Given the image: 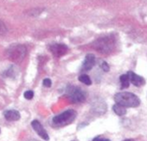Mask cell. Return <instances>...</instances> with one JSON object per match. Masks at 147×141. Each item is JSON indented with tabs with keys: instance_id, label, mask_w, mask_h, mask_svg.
I'll use <instances>...</instances> for the list:
<instances>
[{
	"instance_id": "cell-3",
	"label": "cell",
	"mask_w": 147,
	"mask_h": 141,
	"mask_svg": "<svg viewBox=\"0 0 147 141\" xmlns=\"http://www.w3.org/2000/svg\"><path fill=\"white\" fill-rule=\"evenodd\" d=\"M26 54H27V48L25 47V46L21 44H16L10 47L6 52V55L8 59L16 63H19L22 60H24Z\"/></svg>"
},
{
	"instance_id": "cell-16",
	"label": "cell",
	"mask_w": 147,
	"mask_h": 141,
	"mask_svg": "<svg viewBox=\"0 0 147 141\" xmlns=\"http://www.w3.org/2000/svg\"><path fill=\"white\" fill-rule=\"evenodd\" d=\"M6 32H7V28L5 24L4 23V22L0 20V35H4Z\"/></svg>"
},
{
	"instance_id": "cell-10",
	"label": "cell",
	"mask_w": 147,
	"mask_h": 141,
	"mask_svg": "<svg viewBox=\"0 0 147 141\" xmlns=\"http://www.w3.org/2000/svg\"><path fill=\"white\" fill-rule=\"evenodd\" d=\"M5 118L9 121H16L20 119V114L18 110L11 109L5 112Z\"/></svg>"
},
{
	"instance_id": "cell-6",
	"label": "cell",
	"mask_w": 147,
	"mask_h": 141,
	"mask_svg": "<svg viewBox=\"0 0 147 141\" xmlns=\"http://www.w3.org/2000/svg\"><path fill=\"white\" fill-rule=\"evenodd\" d=\"M49 50L55 57H61V56H63L64 54H66L68 49L66 45L61 44V43H56V44L51 45L49 47Z\"/></svg>"
},
{
	"instance_id": "cell-15",
	"label": "cell",
	"mask_w": 147,
	"mask_h": 141,
	"mask_svg": "<svg viewBox=\"0 0 147 141\" xmlns=\"http://www.w3.org/2000/svg\"><path fill=\"white\" fill-rule=\"evenodd\" d=\"M5 75L6 77H9V78H14L16 76V69L13 66H11L5 72Z\"/></svg>"
},
{
	"instance_id": "cell-20",
	"label": "cell",
	"mask_w": 147,
	"mask_h": 141,
	"mask_svg": "<svg viewBox=\"0 0 147 141\" xmlns=\"http://www.w3.org/2000/svg\"><path fill=\"white\" fill-rule=\"evenodd\" d=\"M93 141H110V139L108 138H101V137H96L93 139Z\"/></svg>"
},
{
	"instance_id": "cell-7",
	"label": "cell",
	"mask_w": 147,
	"mask_h": 141,
	"mask_svg": "<svg viewBox=\"0 0 147 141\" xmlns=\"http://www.w3.org/2000/svg\"><path fill=\"white\" fill-rule=\"evenodd\" d=\"M31 126L33 127V129L36 132V133L44 140H49V134L48 132H46V130L43 128L42 125L37 120H35L31 122Z\"/></svg>"
},
{
	"instance_id": "cell-14",
	"label": "cell",
	"mask_w": 147,
	"mask_h": 141,
	"mask_svg": "<svg viewBox=\"0 0 147 141\" xmlns=\"http://www.w3.org/2000/svg\"><path fill=\"white\" fill-rule=\"evenodd\" d=\"M79 81L82 82V84H86V85H91L92 84V81L91 78H89V76L86 75V74H82L79 77Z\"/></svg>"
},
{
	"instance_id": "cell-12",
	"label": "cell",
	"mask_w": 147,
	"mask_h": 141,
	"mask_svg": "<svg viewBox=\"0 0 147 141\" xmlns=\"http://www.w3.org/2000/svg\"><path fill=\"white\" fill-rule=\"evenodd\" d=\"M113 110L115 112L116 114H118V115H119V116L124 115V114H126V108H125V107H123V106L118 104V103H116L115 105H113Z\"/></svg>"
},
{
	"instance_id": "cell-19",
	"label": "cell",
	"mask_w": 147,
	"mask_h": 141,
	"mask_svg": "<svg viewBox=\"0 0 147 141\" xmlns=\"http://www.w3.org/2000/svg\"><path fill=\"white\" fill-rule=\"evenodd\" d=\"M42 84L44 87H47V88H49L51 85H52V82L49 78H45L43 81H42Z\"/></svg>"
},
{
	"instance_id": "cell-18",
	"label": "cell",
	"mask_w": 147,
	"mask_h": 141,
	"mask_svg": "<svg viewBox=\"0 0 147 141\" xmlns=\"http://www.w3.org/2000/svg\"><path fill=\"white\" fill-rule=\"evenodd\" d=\"M100 67H101V69L104 70L105 72H109V70H110V67H109L108 64H107V62H105V61H103V62L100 64Z\"/></svg>"
},
{
	"instance_id": "cell-8",
	"label": "cell",
	"mask_w": 147,
	"mask_h": 141,
	"mask_svg": "<svg viewBox=\"0 0 147 141\" xmlns=\"http://www.w3.org/2000/svg\"><path fill=\"white\" fill-rule=\"evenodd\" d=\"M127 76L129 78L130 82L133 85H135L137 87H140V86H142V85H144L145 84V81H144V78H142V77L135 74L133 72H128Z\"/></svg>"
},
{
	"instance_id": "cell-11",
	"label": "cell",
	"mask_w": 147,
	"mask_h": 141,
	"mask_svg": "<svg viewBox=\"0 0 147 141\" xmlns=\"http://www.w3.org/2000/svg\"><path fill=\"white\" fill-rule=\"evenodd\" d=\"M93 109H94V112L102 114L106 111V109H107L106 103H105L103 101H98V102H96L93 105Z\"/></svg>"
},
{
	"instance_id": "cell-17",
	"label": "cell",
	"mask_w": 147,
	"mask_h": 141,
	"mask_svg": "<svg viewBox=\"0 0 147 141\" xmlns=\"http://www.w3.org/2000/svg\"><path fill=\"white\" fill-rule=\"evenodd\" d=\"M24 96L27 100H31L33 98V96H34V92L32 90H27V91L24 92Z\"/></svg>"
},
{
	"instance_id": "cell-21",
	"label": "cell",
	"mask_w": 147,
	"mask_h": 141,
	"mask_svg": "<svg viewBox=\"0 0 147 141\" xmlns=\"http://www.w3.org/2000/svg\"><path fill=\"white\" fill-rule=\"evenodd\" d=\"M124 141H134V139H132V138H129V139H125V140H124Z\"/></svg>"
},
{
	"instance_id": "cell-13",
	"label": "cell",
	"mask_w": 147,
	"mask_h": 141,
	"mask_svg": "<svg viewBox=\"0 0 147 141\" xmlns=\"http://www.w3.org/2000/svg\"><path fill=\"white\" fill-rule=\"evenodd\" d=\"M119 81H120V84H121V88L122 89H126V88L129 87L130 80H129V78H128L127 74L121 75L120 78H119Z\"/></svg>"
},
{
	"instance_id": "cell-1",
	"label": "cell",
	"mask_w": 147,
	"mask_h": 141,
	"mask_svg": "<svg viewBox=\"0 0 147 141\" xmlns=\"http://www.w3.org/2000/svg\"><path fill=\"white\" fill-rule=\"evenodd\" d=\"M116 46V39L113 35H106L97 39L93 43V47L99 53L108 54L113 51Z\"/></svg>"
},
{
	"instance_id": "cell-5",
	"label": "cell",
	"mask_w": 147,
	"mask_h": 141,
	"mask_svg": "<svg viewBox=\"0 0 147 141\" xmlns=\"http://www.w3.org/2000/svg\"><path fill=\"white\" fill-rule=\"evenodd\" d=\"M67 94L74 103L82 102L83 101H85L87 96L86 93L81 88L76 86H68L67 89Z\"/></svg>"
},
{
	"instance_id": "cell-4",
	"label": "cell",
	"mask_w": 147,
	"mask_h": 141,
	"mask_svg": "<svg viewBox=\"0 0 147 141\" xmlns=\"http://www.w3.org/2000/svg\"><path fill=\"white\" fill-rule=\"evenodd\" d=\"M77 116V113L74 109H68L63 113L55 115L53 118V124L55 126H64L72 123Z\"/></svg>"
},
{
	"instance_id": "cell-2",
	"label": "cell",
	"mask_w": 147,
	"mask_h": 141,
	"mask_svg": "<svg viewBox=\"0 0 147 141\" xmlns=\"http://www.w3.org/2000/svg\"><path fill=\"white\" fill-rule=\"evenodd\" d=\"M116 103L125 108H136L140 104L139 98L131 92H119L114 96Z\"/></svg>"
},
{
	"instance_id": "cell-9",
	"label": "cell",
	"mask_w": 147,
	"mask_h": 141,
	"mask_svg": "<svg viewBox=\"0 0 147 141\" xmlns=\"http://www.w3.org/2000/svg\"><path fill=\"white\" fill-rule=\"evenodd\" d=\"M95 65V57L94 54L88 53L83 62V70H90Z\"/></svg>"
},
{
	"instance_id": "cell-22",
	"label": "cell",
	"mask_w": 147,
	"mask_h": 141,
	"mask_svg": "<svg viewBox=\"0 0 147 141\" xmlns=\"http://www.w3.org/2000/svg\"><path fill=\"white\" fill-rule=\"evenodd\" d=\"M28 141H39V140H35V139H31V140H28Z\"/></svg>"
}]
</instances>
